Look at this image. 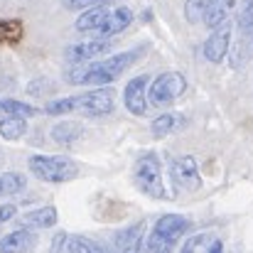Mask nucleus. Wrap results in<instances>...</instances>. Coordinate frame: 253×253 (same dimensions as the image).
<instances>
[{
  "label": "nucleus",
  "mask_w": 253,
  "mask_h": 253,
  "mask_svg": "<svg viewBox=\"0 0 253 253\" xmlns=\"http://www.w3.org/2000/svg\"><path fill=\"white\" fill-rule=\"evenodd\" d=\"M67 253H93V241L86 236H69L67 239Z\"/></svg>",
  "instance_id": "b1692460"
},
{
  "label": "nucleus",
  "mask_w": 253,
  "mask_h": 253,
  "mask_svg": "<svg viewBox=\"0 0 253 253\" xmlns=\"http://www.w3.org/2000/svg\"><path fill=\"white\" fill-rule=\"evenodd\" d=\"M30 172L47 184H64L79 174V168L67 155H32L27 160Z\"/></svg>",
  "instance_id": "7ed1b4c3"
},
{
  "label": "nucleus",
  "mask_w": 253,
  "mask_h": 253,
  "mask_svg": "<svg viewBox=\"0 0 253 253\" xmlns=\"http://www.w3.org/2000/svg\"><path fill=\"white\" fill-rule=\"evenodd\" d=\"M59 219V211L57 207H40V209H32L22 216V226L25 229H52Z\"/></svg>",
  "instance_id": "2eb2a0df"
},
{
  "label": "nucleus",
  "mask_w": 253,
  "mask_h": 253,
  "mask_svg": "<svg viewBox=\"0 0 253 253\" xmlns=\"http://www.w3.org/2000/svg\"><path fill=\"white\" fill-rule=\"evenodd\" d=\"M15 216H17V207L15 204H0V224H5V221H10Z\"/></svg>",
  "instance_id": "cd10ccee"
},
{
  "label": "nucleus",
  "mask_w": 253,
  "mask_h": 253,
  "mask_svg": "<svg viewBox=\"0 0 253 253\" xmlns=\"http://www.w3.org/2000/svg\"><path fill=\"white\" fill-rule=\"evenodd\" d=\"M145 49H130V52H118L108 59H96V62H84V64H72L67 72V82L69 84H88L96 88L113 84L130 64H135V59L143 57Z\"/></svg>",
  "instance_id": "f257e3e1"
},
{
  "label": "nucleus",
  "mask_w": 253,
  "mask_h": 253,
  "mask_svg": "<svg viewBox=\"0 0 253 253\" xmlns=\"http://www.w3.org/2000/svg\"><path fill=\"white\" fill-rule=\"evenodd\" d=\"M207 253H224V244H221L219 239H214V241H211V246H209V251H207Z\"/></svg>",
  "instance_id": "c756f323"
},
{
  "label": "nucleus",
  "mask_w": 253,
  "mask_h": 253,
  "mask_svg": "<svg viewBox=\"0 0 253 253\" xmlns=\"http://www.w3.org/2000/svg\"><path fill=\"white\" fill-rule=\"evenodd\" d=\"M67 239H69V236H67L64 231H59V234L52 239V249H49V253H62V251H64V246H67Z\"/></svg>",
  "instance_id": "c85d7f7f"
},
{
  "label": "nucleus",
  "mask_w": 253,
  "mask_h": 253,
  "mask_svg": "<svg viewBox=\"0 0 253 253\" xmlns=\"http://www.w3.org/2000/svg\"><path fill=\"white\" fill-rule=\"evenodd\" d=\"M160 253H172V246H165V249H163Z\"/></svg>",
  "instance_id": "2f4dec72"
},
{
  "label": "nucleus",
  "mask_w": 253,
  "mask_h": 253,
  "mask_svg": "<svg viewBox=\"0 0 253 253\" xmlns=\"http://www.w3.org/2000/svg\"><path fill=\"white\" fill-rule=\"evenodd\" d=\"M116 108V93L111 86L103 88H91L77 96H64V98H54L44 106L47 116H64V113H82L88 118H101L108 116Z\"/></svg>",
  "instance_id": "f03ea898"
},
{
  "label": "nucleus",
  "mask_w": 253,
  "mask_h": 253,
  "mask_svg": "<svg viewBox=\"0 0 253 253\" xmlns=\"http://www.w3.org/2000/svg\"><path fill=\"white\" fill-rule=\"evenodd\" d=\"M204 5H207V0H187V5H184V17H187V22L194 25L197 20H202Z\"/></svg>",
  "instance_id": "393cba45"
},
{
  "label": "nucleus",
  "mask_w": 253,
  "mask_h": 253,
  "mask_svg": "<svg viewBox=\"0 0 253 253\" xmlns=\"http://www.w3.org/2000/svg\"><path fill=\"white\" fill-rule=\"evenodd\" d=\"M93 253H113L106 244H101V241H93Z\"/></svg>",
  "instance_id": "7c9ffc66"
},
{
  "label": "nucleus",
  "mask_w": 253,
  "mask_h": 253,
  "mask_svg": "<svg viewBox=\"0 0 253 253\" xmlns=\"http://www.w3.org/2000/svg\"><path fill=\"white\" fill-rule=\"evenodd\" d=\"M133 10L130 7H126V5H118V7H113V10H108V15H106V20H103V25L98 27V37L101 40H111L113 35H121L123 30H128L130 25H133Z\"/></svg>",
  "instance_id": "9b49d317"
},
{
  "label": "nucleus",
  "mask_w": 253,
  "mask_h": 253,
  "mask_svg": "<svg viewBox=\"0 0 253 253\" xmlns=\"http://www.w3.org/2000/svg\"><path fill=\"white\" fill-rule=\"evenodd\" d=\"M106 15H108V7H106V5H98V7L84 10L82 17L77 20V30H79V32H98V27L103 25Z\"/></svg>",
  "instance_id": "a211bd4d"
},
{
  "label": "nucleus",
  "mask_w": 253,
  "mask_h": 253,
  "mask_svg": "<svg viewBox=\"0 0 253 253\" xmlns=\"http://www.w3.org/2000/svg\"><path fill=\"white\" fill-rule=\"evenodd\" d=\"M106 0H64V5L69 10H91V7H98L103 5Z\"/></svg>",
  "instance_id": "bb28decb"
},
{
  "label": "nucleus",
  "mask_w": 253,
  "mask_h": 253,
  "mask_svg": "<svg viewBox=\"0 0 253 253\" xmlns=\"http://www.w3.org/2000/svg\"><path fill=\"white\" fill-rule=\"evenodd\" d=\"M84 135V128L72 123V121H62L52 128V140L59 145H77V140Z\"/></svg>",
  "instance_id": "f3484780"
},
{
  "label": "nucleus",
  "mask_w": 253,
  "mask_h": 253,
  "mask_svg": "<svg viewBox=\"0 0 253 253\" xmlns=\"http://www.w3.org/2000/svg\"><path fill=\"white\" fill-rule=\"evenodd\" d=\"M234 5H236V0H207L202 22H204L209 30H216L219 25H224V22L229 20Z\"/></svg>",
  "instance_id": "4468645a"
},
{
  "label": "nucleus",
  "mask_w": 253,
  "mask_h": 253,
  "mask_svg": "<svg viewBox=\"0 0 253 253\" xmlns=\"http://www.w3.org/2000/svg\"><path fill=\"white\" fill-rule=\"evenodd\" d=\"M37 246V234L32 229H15L0 239V253H30Z\"/></svg>",
  "instance_id": "f8f14e48"
},
{
  "label": "nucleus",
  "mask_w": 253,
  "mask_h": 253,
  "mask_svg": "<svg viewBox=\"0 0 253 253\" xmlns=\"http://www.w3.org/2000/svg\"><path fill=\"white\" fill-rule=\"evenodd\" d=\"M111 49V42L108 40H86V42H77V44H69L64 57L69 59V64H84V62H96L103 52Z\"/></svg>",
  "instance_id": "1a4fd4ad"
},
{
  "label": "nucleus",
  "mask_w": 253,
  "mask_h": 253,
  "mask_svg": "<svg viewBox=\"0 0 253 253\" xmlns=\"http://www.w3.org/2000/svg\"><path fill=\"white\" fill-rule=\"evenodd\" d=\"M145 221H135L130 226H126L123 231L116 234V253H140L143 241H145Z\"/></svg>",
  "instance_id": "ddd939ff"
},
{
  "label": "nucleus",
  "mask_w": 253,
  "mask_h": 253,
  "mask_svg": "<svg viewBox=\"0 0 253 253\" xmlns=\"http://www.w3.org/2000/svg\"><path fill=\"white\" fill-rule=\"evenodd\" d=\"M165 246H172V244H163L153 231L150 234H145V241H143V249H140V253H160Z\"/></svg>",
  "instance_id": "a878e982"
},
{
  "label": "nucleus",
  "mask_w": 253,
  "mask_h": 253,
  "mask_svg": "<svg viewBox=\"0 0 253 253\" xmlns=\"http://www.w3.org/2000/svg\"><path fill=\"white\" fill-rule=\"evenodd\" d=\"M187 229H189V219L187 216H182V214H165V216H160L155 221L153 234L163 244H172L174 246V241H179L182 234H187Z\"/></svg>",
  "instance_id": "9d476101"
},
{
  "label": "nucleus",
  "mask_w": 253,
  "mask_h": 253,
  "mask_svg": "<svg viewBox=\"0 0 253 253\" xmlns=\"http://www.w3.org/2000/svg\"><path fill=\"white\" fill-rule=\"evenodd\" d=\"M239 30L253 32V0H241L239 7Z\"/></svg>",
  "instance_id": "5701e85b"
},
{
  "label": "nucleus",
  "mask_w": 253,
  "mask_h": 253,
  "mask_svg": "<svg viewBox=\"0 0 253 253\" xmlns=\"http://www.w3.org/2000/svg\"><path fill=\"white\" fill-rule=\"evenodd\" d=\"M211 241H214V236L207 234V231L194 234V236H189V239L182 244L179 253H207L209 251V246H211Z\"/></svg>",
  "instance_id": "4be33fe9"
},
{
  "label": "nucleus",
  "mask_w": 253,
  "mask_h": 253,
  "mask_svg": "<svg viewBox=\"0 0 253 253\" xmlns=\"http://www.w3.org/2000/svg\"><path fill=\"white\" fill-rule=\"evenodd\" d=\"M184 123H187V118H184L182 113H163V116H158V118L153 121L150 133H153L155 138H165L169 133L179 130Z\"/></svg>",
  "instance_id": "dca6fc26"
},
{
  "label": "nucleus",
  "mask_w": 253,
  "mask_h": 253,
  "mask_svg": "<svg viewBox=\"0 0 253 253\" xmlns=\"http://www.w3.org/2000/svg\"><path fill=\"white\" fill-rule=\"evenodd\" d=\"M169 174H172V182L187 192H194L202 187V174H199V165L192 155H179L177 160H172L169 165Z\"/></svg>",
  "instance_id": "423d86ee"
},
{
  "label": "nucleus",
  "mask_w": 253,
  "mask_h": 253,
  "mask_svg": "<svg viewBox=\"0 0 253 253\" xmlns=\"http://www.w3.org/2000/svg\"><path fill=\"white\" fill-rule=\"evenodd\" d=\"M133 182L135 187L153 197V199H168V189H165V179H163V165L160 158L155 153H143L135 165H133Z\"/></svg>",
  "instance_id": "20e7f679"
},
{
  "label": "nucleus",
  "mask_w": 253,
  "mask_h": 253,
  "mask_svg": "<svg viewBox=\"0 0 253 253\" xmlns=\"http://www.w3.org/2000/svg\"><path fill=\"white\" fill-rule=\"evenodd\" d=\"M27 133V121L17 116H2L0 118V135L5 140H20Z\"/></svg>",
  "instance_id": "6ab92c4d"
},
{
  "label": "nucleus",
  "mask_w": 253,
  "mask_h": 253,
  "mask_svg": "<svg viewBox=\"0 0 253 253\" xmlns=\"http://www.w3.org/2000/svg\"><path fill=\"white\" fill-rule=\"evenodd\" d=\"M187 88V79L179 72H163L148 84V106L165 108L174 98H179Z\"/></svg>",
  "instance_id": "39448f33"
},
{
  "label": "nucleus",
  "mask_w": 253,
  "mask_h": 253,
  "mask_svg": "<svg viewBox=\"0 0 253 253\" xmlns=\"http://www.w3.org/2000/svg\"><path fill=\"white\" fill-rule=\"evenodd\" d=\"M0 108H2L5 116H17V118H25V121L37 113L35 106H30V103H25V101H15V98H2V101H0Z\"/></svg>",
  "instance_id": "412c9836"
},
{
  "label": "nucleus",
  "mask_w": 253,
  "mask_h": 253,
  "mask_svg": "<svg viewBox=\"0 0 253 253\" xmlns=\"http://www.w3.org/2000/svg\"><path fill=\"white\" fill-rule=\"evenodd\" d=\"M229 49H231V22H224L216 30H211V35L202 47V54L209 64H221Z\"/></svg>",
  "instance_id": "0eeeda50"
},
{
  "label": "nucleus",
  "mask_w": 253,
  "mask_h": 253,
  "mask_svg": "<svg viewBox=\"0 0 253 253\" xmlns=\"http://www.w3.org/2000/svg\"><path fill=\"white\" fill-rule=\"evenodd\" d=\"M27 187V177L20 172H0V199L2 197H15Z\"/></svg>",
  "instance_id": "aec40b11"
},
{
  "label": "nucleus",
  "mask_w": 253,
  "mask_h": 253,
  "mask_svg": "<svg viewBox=\"0 0 253 253\" xmlns=\"http://www.w3.org/2000/svg\"><path fill=\"white\" fill-rule=\"evenodd\" d=\"M148 84H150V79L145 74H140V77L130 79L123 88V103L133 116H145L150 108L148 106Z\"/></svg>",
  "instance_id": "6e6552de"
}]
</instances>
